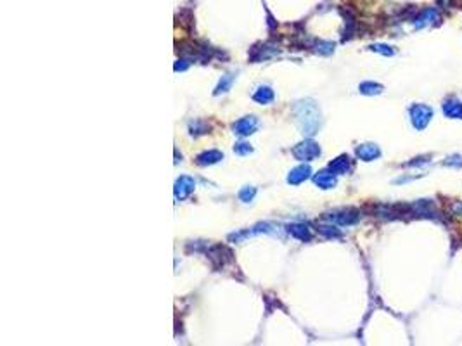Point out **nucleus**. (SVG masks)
<instances>
[{"instance_id":"obj_25","label":"nucleus","mask_w":462,"mask_h":346,"mask_svg":"<svg viewBox=\"0 0 462 346\" xmlns=\"http://www.w3.org/2000/svg\"><path fill=\"white\" fill-rule=\"evenodd\" d=\"M423 163H428V159H426V158H417V161H410V163H407V166H416V165H423Z\"/></svg>"},{"instance_id":"obj_18","label":"nucleus","mask_w":462,"mask_h":346,"mask_svg":"<svg viewBox=\"0 0 462 346\" xmlns=\"http://www.w3.org/2000/svg\"><path fill=\"white\" fill-rule=\"evenodd\" d=\"M372 52H379L383 56H393L395 54V48L390 45H384V43H374V45L369 47Z\"/></svg>"},{"instance_id":"obj_19","label":"nucleus","mask_w":462,"mask_h":346,"mask_svg":"<svg viewBox=\"0 0 462 346\" xmlns=\"http://www.w3.org/2000/svg\"><path fill=\"white\" fill-rule=\"evenodd\" d=\"M255 194H256V189L248 185V187H242L241 189V192H239V199H241L242 203H250V201H253Z\"/></svg>"},{"instance_id":"obj_20","label":"nucleus","mask_w":462,"mask_h":346,"mask_svg":"<svg viewBox=\"0 0 462 346\" xmlns=\"http://www.w3.org/2000/svg\"><path fill=\"white\" fill-rule=\"evenodd\" d=\"M319 232L326 237H341V232L336 227H332V225H321V227H319Z\"/></svg>"},{"instance_id":"obj_14","label":"nucleus","mask_w":462,"mask_h":346,"mask_svg":"<svg viewBox=\"0 0 462 346\" xmlns=\"http://www.w3.org/2000/svg\"><path fill=\"white\" fill-rule=\"evenodd\" d=\"M443 113L447 114L448 118H462V103L459 99H447L443 103Z\"/></svg>"},{"instance_id":"obj_21","label":"nucleus","mask_w":462,"mask_h":346,"mask_svg":"<svg viewBox=\"0 0 462 346\" xmlns=\"http://www.w3.org/2000/svg\"><path fill=\"white\" fill-rule=\"evenodd\" d=\"M234 151H235V154H239V156H246V154H250L253 149L250 144H246V142H239V144L234 145Z\"/></svg>"},{"instance_id":"obj_12","label":"nucleus","mask_w":462,"mask_h":346,"mask_svg":"<svg viewBox=\"0 0 462 346\" xmlns=\"http://www.w3.org/2000/svg\"><path fill=\"white\" fill-rule=\"evenodd\" d=\"M287 232L295 239H298V241H303V242L312 239V232H310V229L305 224H291L287 227Z\"/></svg>"},{"instance_id":"obj_7","label":"nucleus","mask_w":462,"mask_h":346,"mask_svg":"<svg viewBox=\"0 0 462 346\" xmlns=\"http://www.w3.org/2000/svg\"><path fill=\"white\" fill-rule=\"evenodd\" d=\"M357 156L362 161H374L381 156V149L376 144H362L357 147Z\"/></svg>"},{"instance_id":"obj_22","label":"nucleus","mask_w":462,"mask_h":346,"mask_svg":"<svg viewBox=\"0 0 462 346\" xmlns=\"http://www.w3.org/2000/svg\"><path fill=\"white\" fill-rule=\"evenodd\" d=\"M332 51H334V45H332L331 42H319L317 43V52H321V54H331Z\"/></svg>"},{"instance_id":"obj_3","label":"nucleus","mask_w":462,"mask_h":346,"mask_svg":"<svg viewBox=\"0 0 462 346\" xmlns=\"http://www.w3.org/2000/svg\"><path fill=\"white\" fill-rule=\"evenodd\" d=\"M410 118H412V125L417 130H424L428 127L429 119L433 118V109L424 104H416L410 108Z\"/></svg>"},{"instance_id":"obj_16","label":"nucleus","mask_w":462,"mask_h":346,"mask_svg":"<svg viewBox=\"0 0 462 346\" xmlns=\"http://www.w3.org/2000/svg\"><path fill=\"white\" fill-rule=\"evenodd\" d=\"M360 92L363 95H377L383 92V85L374 83V82H363V83H360Z\"/></svg>"},{"instance_id":"obj_1","label":"nucleus","mask_w":462,"mask_h":346,"mask_svg":"<svg viewBox=\"0 0 462 346\" xmlns=\"http://www.w3.org/2000/svg\"><path fill=\"white\" fill-rule=\"evenodd\" d=\"M296 121L300 125L301 132L305 135H313L319 130V121H321V113H319L317 104L312 99L300 101L295 108Z\"/></svg>"},{"instance_id":"obj_17","label":"nucleus","mask_w":462,"mask_h":346,"mask_svg":"<svg viewBox=\"0 0 462 346\" xmlns=\"http://www.w3.org/2000/svg\"><path fill=\"white\" fill-rule=\"evenodd\" d=\"M234 83V75L227 73L225 77H222V80L218 82V85H216V90H215V95L218 94H225V92L230 90V87H232Z\"/></svg>"},{"instance_id":"obj_11","label":"nucleus","mask_w":462,"mask_h":346,"mask_svg":"<svg viewBox=\"0 0 462 346\" xmlns=\"http://www.w3.org/2000/svg\"><path fill=\"white\" fill-rule=\"evenodd\" d=\"M329 170L332 173H336V175H345V173H348L350 170H352V163H350V158L348 156H339L336 158L334 161L329 163Z\"/></svg>"},{"instance_id":"obj_24","label":"nucleus","mask_w":462,"mask_h":346,"mask_svg":"<svg viewBox=\"0 0 462 346\" xmlns=\"http://www.w3.org/2000/svg\"><path fill=\"white\" fill-rule=\"evenodd\" d=\"M189 68V61L187 59H182V61H177L175 64V71H184Z\"/></svg>"},{"instance_id":"obj_5","label":"nucleus","mask_w":462,"mask_h":346,"mask_svg":"<svg viewBox=\"0 0 462 346\" xmlns=\"http://www.w3.org/2000/svg\"><path fill=\"white\" fill-rule=\"evenodd\" d=\"M194 187H196V182H194V179H190V177H187V175H182L180 179H177L173 192H175V197L182 201V199L189 197L190 194L194 192Z\"/></svg>"},{"instance_id":"obj_8","label":"nucleus","mask_w":462,"mask_h":346,"mask_svg":"<svg viewBox=\"0 0 462 346\" xmlns=\"http://www.w3.org/2000/svg\"><path fill=\"white\" fill-rule=\"evenodd\" d=\"M310 177V166L308 165H300L296 168H293L287 175V184L291 185H300L301 182H305Z\"/></svg>"},{"instance_id":"obj_23","label":"nucleus","mask_w":462,"mask_h":346,"mask_svg":"<svg viewBox=\"0 0 462 346\" xmlns=\"http://www.w3.org/2000/svg\"><path fill=\"white\" fill-rule=\"evenodd\" d=\"M445 165L448 166H462V158L460 156H452L445 161Z\"/></svg>"},{"instance_id":"obj_10","label":"nucleus","mask_w":462,"mask_h":346,"mask_svg":"<svg viewBox=\"0 0 462 346\" xmlns=\"http://www.w3.org/2000/svg\"><path fill=\"white\" fill-rule=\"evenodd\" d=\"M220 159H224V154L220 153V151L216 149H211V151H206V153H201L196 159V163L199 166H210V165H215V163H218Z\"/></svg>"},{"instance_id":"obj_9","label":"nucleus","mask_w":462,"mask_h":346,"mask_svg":"<svg viewBox=\"0 0 462 346\" xmlns=\"http://www.w3.org/2000/svg\"><path fill=\"white\" fill-rule=\"evenodd\" d=\"M315 185H319L321 189H332L336 185V173L329 171H319L313 177Z\"/></svg>"},{"instance_id":"obj_2","label":"nucleus","mask_w":462,"mask_h":346,"mask_svg":"<svg viewBox=\"0 0 462 346\" xmlns=\"http://www.w3.org/2000/svg\"><path fill=\"white\" fill-rule=\"evenodd\" d=\"M293 154H295V158L300 159V161H313L315 158L321 156V147H319V144L313 140H303L301 144H298L296 147L293 149Z\"/></svg>"},{"instance_id":"obj_26","label":"nucleus","mask_w":462,"mask_h":346,"mask_svg":"<svg viewBox=\"0 0 462 346\" xmlns=\"http://www.w3.org/2000/svg\"><path fill=\"white\" fill-rule=\"evenodd\" d=\"M454 213H455V215H462V203H459V205L454 206Z\"/></svg>"},{"instance_id":"obj_15","label":"nucleus","mask_w":462,"mask_h":346,"mask_svg":"<svg viewBox=\"0 0 462 346\" xmlns=\"http://www.w3.org/2000/svg\"><path fill=\"white\" fill-rule=\"evenodd\" d=\"M253 101L258 104H269L274 101V90L269 85H261L256 88V92L253 94Z\"/></svg>"},{"instance_id":"obj_6","label":"nucleus","mask_w":462,"mask_h":346,"mask_svg":"<svg viewBox=\"0 0 462 346\" xmlns=\"http://www.w3.org/2000/svg\"><path fill=\"white\" fill-rule=\"evenodd\" d=\"M256 127H258V119L255 116H244L239 121L234 123V134L241 135V137H248L251 134H255Z\"/></svg>"},{"instance_id":"obj_13","label":"nucleus","mask_w":462,"mask_h":346,"mask_svg":"<svg viewBox=\"0 0 462 346\" xmlns=\"http://www.w3.org/2000/svg\"><path fill=\"white\" fill-rule=\"evenodd\" d=\"M434 21H438V11L434 7H429L417 16L416 28H424V26H428V24H433Z\"/></svg>"},{"instance_id":"obj_4","label":"nucleus","mask_w":462,"mask_h":346,"mask_svg":"<svg viewBox=\"0 0 462 346\" xmlns=\"http://www.w3.org/2000/svg\"><path fill=\"white\" fill-rule=\"evenodd\" d=\"M358 218H360L358 211L352 210V208H345V210H337L326 215V220H329L331 224H336V225H355Z\"/></svg>"}]
</instances>
